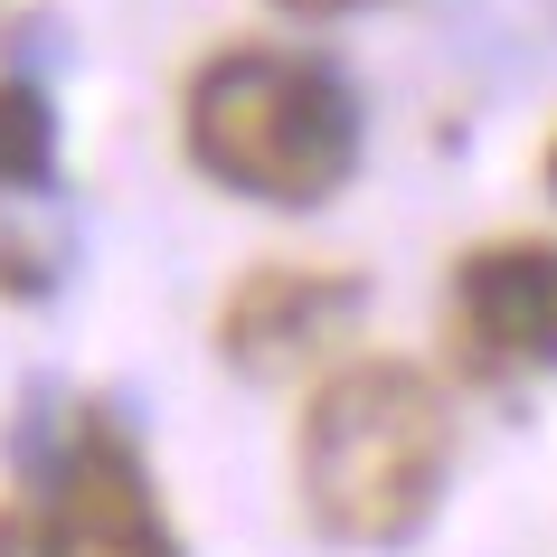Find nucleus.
<instances>
[{
	"label": "nucleus",
	"instance_id": "obj_1",
	"mask_svg": "<svg viewBox=\"0 0 557 557\" xmlns=\"http://www.w3.org/2000/svg\"><path fill=\"white\" fill-rule=\"evenodd\" d=\"M454 482V407L416 359H341L294 435V492L331 548H407Z\"/></svg>",
	"mask_w": 557,
	"mask_h": 557
},
{
	"label": "nucleus",
	"instance_id": "obj_2",
	"mask_svg": "<svg viewBox=\"0 0 557 557\" xmlns=\"http://www.w3.org/2000/svg\"><path fill=\"white\" fill-rule=\"evenodd\" d=\"M180 133L218 189L264 208H322L359 171V95L312 48H218L180 95Z\"/></svg>",
	"mask_w": 557,
	"mask_h": 557
},
{
	"label": "nucleus",
	"instance_id": "obj_3",
	"mask_svg": "<svg viewBox=\"0 0 557 557\" xmlns=\"http://www.w3.org/2000/svg\"><path fill=\"white\" fill-rule=\"evenodd\" d=\"M38 557H189L171 510L151 492L143 444L104 407H86L58 435L48 463V510H38Z\"/></svg>",
	"mask_w": 557,
	"mask_h": 557
},
{
	"label": "nucleus",
	"instance_id": "obj_4",
	"mask_svg": "<svg viewBox=\"0 0 557 557\" xmlns=\"http://www.w3.org/2000/svg\"><path fill=\"white\" fill-rule=\"evenodd\" d=\"M444 341L482 387L557 369V236H492L454 256Z\"/></svg>",
	"mask_w": 557,
	"mask_h": 557
},
{
	"label": "nucleus",
	"instance_id": "obj_5",
	"mask_svg": "<svg viewBox=\"0 0 557 557\" xmlns=\"http://www.w3.org/2000/svg\"><path fill=\"white\" fill-rule=\"evenodd\" d=\"M359 302H369V284L350 264H294V256L246 264L218 302V359L236 379H294L302 359H322L359 322Z\"/></svg>",
	"mask_w": 557,
	"mask_h": 557
},
{
	"label": "nucleus",
	"instance_id": "obj_6",
	"mask_svg": "<svg viewBox=\"0 0 557 557\" xmlns=\"http://www.w3.org/2000/svg\"><path fill=\"white\" fill-rule=\"evenodd\" d=\"M58 189V104L38 76H0V199Z\"/></svg>",
	"mask_w": 557,
	"mask_h": 557
},
{
	"label": "nucleus",
	"instance_id": "obj_7",
	"mask_svg": "<svg viewBox=\"0 0 557 557\" xmlns=\"http://www.w3.org/2000/svg\"><path fill=\"white\" fill-rule=\"evenodd\" d=\"M274 10H294V20H341V10H359V0H274Z\"/></svg>",
	"mask_w": 557,
	"mask_h": 557
},
{
	"label": "nucleus",
	"instance_id": "obj_8",
	"mask_svg": "<svg viewBox=\"0 0 557 557\" xmlns=\"http://www.w3.org/2000/svg\"><path fill=\"white\" fill-rule=\"evenodd\" d=\"M0 557H29V520L20 510H0Z\"/></svg>",
	"mask_w": 557,
	"mask_h": 557
},
{
	"label": "nucleus",
	"instance_id": "obj_9",
	"mask_svg": "<svg viewBox=\"0 0 557 557\" xmlns=\"http://www.w3.org/2000/svg\"><path fill=\"white\" fill-rule=\"evenodd\" d=\"M539 180H548V199H557V133H548V161H539Z\"/></svg>",
	"mask_w": 557,
	"mask_h": 557
}]
</instances>
